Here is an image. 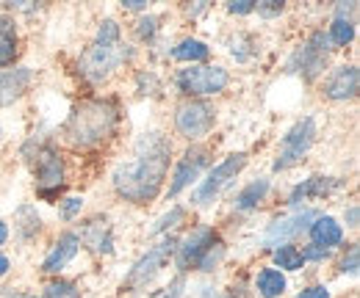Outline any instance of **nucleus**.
I'll return each mask as SVG.
<instances>
[{"label":"nucleus","mask_w":360,"mask_h":298,"mask_svg":"<svg viewBox=\"0 0 360 298\" xmlns=\"http://www.w3.org/2000/svg\"><path fill=\"white\" fill-rule=\"evenodd\" d=\"M172 144L161 133H144L136 144L134 161L120 163L114 171V191L136 205L153 202L167 180Z\"/></svg>","instance_id":"f257e3e1"},{"label":"nucleus","mask_w":360,"mask_h":298,"mask_svg":"<svg viewBox=\"0 0 360 298\" xmlns=\"http://www.w3.org/2000/svg\"><path fill=\"white\" fill-rule=\"evenodd\" d=\"M120 122V111L111 100H84L81 105L72 108L67 125H64V135L72 147L89 149L103 144Z\"/></svg>","instance_id":"f03ea898"},{"label":"nucleus","mask_w":360,"mask_h":298,"mask_svg":"<svg viewBox=\"0 0 360 298\" xmlns=\"http://www.w3.org/2000/svg\"><path fill=\"white\" fill-rule=\"evenodd\" d=\"M128 58L125 47L120 42V25L114 20H105L100 22V31H97V39L86 47V53L81 55V75L89 81V83H103L114 75V69Z\"/></svg>","instance_id":"7ed1b4c3"},{"label":"nucleus","mask_w":360,"mask_h":298,"mask_svg":"<svg viewBox=\"0 0 360 298\" xmlns=\"http://www.w3.org/2000/svg\"><path fill=\"white\" fill-rule=\"evenodd\" d=\"M28 161H31L34 174H37L39 196L56 199L61 194V188H64V161H61V155L50 144H39Z\"/></svg>","instance_id":"20e7f679"},{"label":"nucleus","mask_w":360,"mask_h":298,"mask_svg":"<svg viewBox=\"0 0 360 298\" xmlns=\"http://www.w3.org/2000/svg\"><path fill=\"white\" fill-rule=\"evenodd\" d=\"M175 246H178L175 238H164L161 243H155L141 259H136V265L128 271L122 287H128V290H144L161 273V268L167 265V259L175 255Z\"/></svg>","instance_id":"39448f33"},{"label":"nucleus","mask_w":360,"mask_h":298,"mask_svg":"<svg viewBox=\"0 0 360 298\" xmlns=\"http://www.w3.org/2000/svg\"><path fill=\"white\" fill-rule=\"evenodd\" d=\"M316 141V122L311 116L300 119L294 128L283 135V147H280V155L274 161V171H285L297 163L305 161V155L311 152Z\"/></svg>","instance_id":"423d86ee"},{"label":"nucleus","mask_w":360,"mask_h":298,"mask_svg":"<svg viewBox=\"0 0 360 298\" xmlns=\"http://www.w3.org/2000/svg\"><path fill=\"white\" fill-rule=\"evenodd\" d=\"M230 83V75L222 67H208V64H191L188 69L178 72V88L188 97H208L219 94Z\"/></svg>","instance_id":"0eeeda50"},{"label":"nucleus","mask_w":360,"mask_h":298,"mask_svg":"<svg viewBox=\"0 0 360 298\" xmlns=\"http://www.w3.org/2000/svg\"><path fill=\"white\" fill-rule=\"evenodd\" d=\"M247 166V152H236V155H227L222 163H217L214 169L208 171V177L200 182V188L194 191V205H208L214 202L227 185L238 177V171Z\"/></svg>","instance_id":"6e6552de"},{"label":"nucleus","mask_w":360,"mask_h":298,"mask_svg":"<svg viewBox=\"0 0 360 298\" xmlns=\"http://www.w3.org/2000/svg\"><path fill=\"white\" fill-rule=\"evenodd\" d=\"M327 58H330V39H327V34L316 31L314 36L302 44V50H297V55L291 58L288 69L302 75L305 81H316L324 72Z\"/></svg>","instance_id":"1a4fd4ad"},{"label":"nucleus","mask_w":360,"mask_h":298,"mask_svg":"<svg viewBox=\"0 0 360 298\" xmlns=\"http://www.w3.org/2000/svg\"><path fill=\"white\" fill-rule=\"evenodd\" d=\"M214 122H217V114H214V108H211L208 102H202V100H188V102H183L178 108V114H175V128H178L180 135H186L188 141L208 135L211 128H214Z\"/></svg>","instance_id":"9d476101"},{"label":"nucleus","mask_w":360,"mask_h":298,"mask_svg":"<svg viewBox=\"0 0 360 298\" xmlns=\"http://www.w3.org/2000/svg\"><path fill=\"white\" fill-rule=\"evenodd\" d=\"M217 246V232L211 226H197L191 235H186L175 246V265L180 271H188L200 265V259Z\"/></svg>","instance_id":"9b49d317"},{"label":"nucleus","mask_w":360,"mask_h":298,"mask_svg":"<svg viewBox=\"0 0 360 298\" xmlns=\"http://www.w3.org/2000/svg\"><path fill=\"white\" fill-rule=\"evenodd\" d=\"M208 161H211L208 147H191V149H186V155L180 158L178 169H175V177H172L169 196H178L180 191H186L200 177V171L208 166Z\"/></svg>","instance_id":"f8f14e48"},{"label":"nucleus","mask_w":360,"mask_h":298,"mask_svg":"<svg viewBox=\"0 0 360 298\" xmlns=\"http://www.w3.org/2000/svg\"><path fill=\"white\" fill-rule=\"evenodd\" d=\"M316 218H319L316 210H302V213L288 215V218H277L274 224H269L264 241H266L269 246H285L291 238H297V235H302L305 229H311V221H316Z\"/></svg>","instance_id":"ddd939ff"},{"label":"nucleus","mask_w":360,"mask_h":298,"mask_svg":"<svg viewBox=\"0 0 360 298\" xmlns=\"http://www.w3.org/2000/svg\"><path fill=\"white\" fill-rule=\"evenodd\" d=\"M358 83H360L358 67L355 64H344V67H338V69L330 72V78L324 83V94L330 100H352L358 94Z\"/></svg>","instance_id":"4468645a"},{"label":"nucleus","mask_w":360,"mask_h":298,"mask_svg":"<svg viewBox=\"0 0 360 298\" xmlns=\"http://www.w3.org/2000/svg\"><path fill=\"white\" fill-rule=\"evenodd\" d=\"M338 188H341V182H338L335 177H311V180L300 182V185L291 191L288 205H291V208H300L302 202L321 199V196H327V194H333V191H338Z\"/></svg>","instance_id":"2eb2a0df"},{"label":"nucleus","mask_w":360,"mask_h":298,"mask_svg":"<svg viewBox=\"0 0 360 298\" xmlns=\"http://www.w3.org/2000/svg\"><path fill=\"white\" fill-rule=\"evenodd\" d=\"M78 246H81V238H78L75 232H64V235L56 241V246L50 249V255L45 257L42 271H45V273H58L72 257L78 255Z\"/></svg>","instance_id":"dca6fc26"},{"label":"nucleus","mask_w":360,"mask_h":298,"mask_svg":"<svg viewBox=\"0 0 360 298\" xmlns=\"http://www.w3.org/2000/svg\"><path fill=\"white\" fill-rule=\"evenodd\" d=\"M84 243L97 255H111L114 252V238H111V224L108 218H91L84 226Z\"/></svg>","instance_id":"f3484780"},{"label":"nucleus","mask_w":360,"mask_h":298,"mask_svg":"<svg viewBox=\"0 0 360 298\" xmlns=\"http://www.w3.org/2000/svg\"><path fill=\"white\" fill-rule=\"evenodd\" d=\"M311 238H314V246H321V249H333L344 241V229L335 218L330 215H319L314 224H311Z\"/></svg>","instance_id":"a211bd4d"},{"label":"nucleus","mask_w":360,"mask_h":298,"mask_svg":"<svg viewBox=\"0 0 360 298\" xmlns=\"http://www.w3.org/2000/svg\"><path fill=\"white\" fill-rule=\"evenodd\" d=\"M31 83V72L28 69H8L0 75V105L14 102L17 97H22Z\"/></svg>","instance_id":"6ab92c4d"},{"label":"nucleus","mask_w":360,"mask_h":298,"mask_svg":"<svg viewBox=\"0 0 360 298\" xmlns=\"http://www.w3.org/2000/svg\"><path fill=\"white\" fill-rule=\"evenodd\" d=\"M266 194H269V180H255V182H250L238 196H236V210H241V213H247V210H255L264 199H266Z\"/></svg>","instance_id":"aec40b11"},{"label":"nucleus","mask_w":360,"mask_h":298,"mask_svg":"<svg viewBox=\"0 0 360 298\" xmlns=\"http://www.w3.org/2000/svg\"><path fill=\"white\" fill-rule=\"evenodd\" d=\"M17 55V28L11 17H0V67H8Z\"/></svg>","instance_id":"412c9836"},{"label":"nucleus","mask_w":360,"mask_h":298,"mask_svg":"<svg viewBox=\"0 0 360 298\" xmlns=\"http://www.w3.org/2000/svg\"><path fill=\"white\" fill-rule=\"evenodd\" d=\"M255 287L264 298H280L285 293V276L280 271H274V268H264L258 273V279H255Z\"/></svg>","instance_id":"4be33fe9"},{"label":"nucleus","mask_w":360,"mask_h":298,"mask_svg":"<svg viewBox=\"0 0 360 298\" xmlns=\"http://www.w3.org/2000/svg\"><path fill=\"white\" fill-rule=\"evenodd\" d=\"M208 44L200 42V39H183V42L172 50V58H178V61H205L208 58Z\"/></svg>","instance_id":"5701e85b"},{"label":"nucleus","mask_w":360,"mask_h":298,"mask_svg":"<svg viewBox=\"0 0 360 298\" xmlns=\"http://www.w3.org/2000/svg\"><path fill=\"white\" fill-rule=\"evenodd\" d=\"M302 262H305V259H302V255H300V249L291 246V243L274 249V265H280L283 271H300Z\"/></svg>","instance_id":"b1692460"},{"label":"nucleus","mask_w":360,"mask_h":298,"mask_svg":"<svg viewBox=\"0 0 360 298\" xmlns=\"http://www.w3.org/2000/svg\"><path fill=\"white\" fill-rule=\"evenodd\" d=\"M327 39H333V44H338V47L352 42V39H355V25H352V20H349V17H335L333 25H330V36H327Z\"/></svg>","instance_id":"393cba45"},{"label":"nucleus","mask_w":360,"mask_h":298,"mask_svg":"<svg viewBox=\"0 0 360 298\" xmlns=\"http://www.w3.org/2000/svg\"><path fill=\"white\" fill-rule=\"evenodd\" d=\"M39 298H81V290L75 282H67V279H58V282H50L42 296Z\"/></svg>","instance_id":"a878e982"},{"label":"nucleus","mask_w":360,"mask_h":298,"mask_svg":"<svg viewBox=\"0 0 360 298\" xmlns=\"http://www.w3.org/2000/svg\"><path fill=\"white\" fill-rule=\"evenodd\" d=\"M183 215H186V210H183V208H172L169 213L158 218V224L153 226V235H158V232H167V229H172L175 224H180V221H183Z\"/></svg>","instance_id":"bb28decb"},{"label":"nucleus","mask_w":360,"mask_h":298,"mask_svg":"<svg viewBox=\"0 0 360 298\" xmlns=\"http://www.w3.org/2000/svg\"><path fill=\"white\" fill-rule=\"evenodd\" d=\"M358 257H360V249L358 246H352V249H349V255L344 257V259H341V265H338V268H341V273L355 276V273H358Z\"/></svg>","instance_id":"cd10ccee"},{"label":"nucleus","mask_w":360,"mask_h":298,"mask_svg":"<svg viewBox=\"0 0 360 298\" xmlns=\"http://www.w3.org/2000/svg\"><path fill=\"white\" fill-rule=\"evenodd\" d=\"M81 208H84V199H78V196H70V199H64V208H61V218H64V221L75 218V215L81 213Z\"/></svg>","instance_id":"c85d7f7f"},{"label":"nucleus","mask_w":360,"mask_h":298,"mask_svg":"<svg viewBox=\"0 0 360 298\" xmlns=\"http://www.w3.org/2000/svg\"><path fill=\"white\" fill-rule=\"evenodd\" d=\"M219 257H222V246H214L208 255L200 259V265H197V268H200V271H214V265L219 262Z\"/></svg>","instance_id":"c756f323"},{"label":"nucleus","mask_w":360,"mask_h":298,"mask_svg":"<svg viewBox=\"0 0 360 298\" xmlns=\"http://www.w3.org/2000/svg\"><path fill=\"white\" fill-rule=\"evenodd\" d=\"M227 11L230 14H250V11H255V3L252 0H233V3H227Z\"/></svg>","instance_id":"7c9ffc66"},{"label":"nucleus","mask_w":360,"mask_h":298,"mask_svg":"<svg viewBox=\"0 0 360 298\" xmlns=\"http://www.w3.org/2000/svg\"><path fill=\"white\" fill-rule=\"evenodd\" d=\"M302 259H314V262H321V259H327L330 257V249H321V246H308L305 252H300Z\"/></svg>","instance_id":"2f4dec72"},{"label":"nucleus","mask_w":360,"mask_h":298,"mask_svg":"<svg viewBox=\"0 0 360 298\" xmlns=\"http://www.w3.org/2000/svg\"><path fill=\"white\" fill-rule=\"evenodd\" d=\"M155 17H144V20H139V36L141 39H150L153 34H155Z\"/></svg>","instance_id":"473e14b6"},{"label":"nucleus","mask_w":360,"mask_h":298,"mask_svg":"<svg viewBox=\"0 0 360 298\" xmlns=\"http://www.w3.org/2000/svg\"><path fill=\"white\" fill-rule=\"evenodd\" d=\"M297 298H330V290L324 285H314V287H305Z\"/></svg>","instance_id":"72a5a7b5"},{"label":"nucleus","mask_w":360,"mask_h":298,"mask_svg":"<svg viewBox=\"0 0 360 298\" xmlns=\"http://www.w3.org/2000/svg\"><path fill=\"white\" fill-rule=\"evenodd\" d=\"M255 8H258L261 14H266V17H269V14H280V11H283V3H277V0H266V3H258Z\"/></svg>","instance_id":"f704fd0d"},{"label":"nucleus","mask_w":360,"mask_h":298,"mask_svg":"<svg viewBox=\"0 0 360 298\" xmlns=\"http://www.w3.org/2000/svg\"><path fill=\"white\" fill-rule=\"evenodd\" d=\"M183 285H186V279H183V276H178V279L169 285V290L164 293V298H180V296H183Z\"/></svg>","instance_id":"c9c22d12"},{"label":"nucleus","mask_w":360,"mask_h":298,"mask_svg":"<svg viewBox=\"0 0 360 298\" xmlns=\"http://www.w3.org/2000/svg\"><path fill=\"white\" fill-rule=\"evenodd\" d=\"M358 218H360V210H358V205H352L349 210H347V226H358Z\"/></svg>","instance_id":"e433bc0d"},{"label":"nucleus","mask_w":360,"mask_h":298,"mask_svg":"<svg viewBox=\"0 0 360 298\" xmlns=\"http://www.w3.org/2000/svg\"><path fill=\"white\" fill-rule=\"evenodd\" d=\"M125 8H147V0H125Z\"/></svg>","instance_id":"4c0bfd02"},{"label":"nucleus","mask_w":360,"mask_h":298,"mask_svg":"<svg viewBox=\"0 0 360 298\" xmlns=\"http://www.w3.org/2000/svg\"><path fill=\"white\" fill-rule=\"evenodd\" d=\"M8 273V257L0 255V276H6Z\"/></svg>","instance_id":"58836bf2"},{"label":"nucleus","mask_w":360,"mask_h":298,"mask_svg":"<svg viewBox=\"0 0 360 298\" xmlns=\"http://www.w3.org/2000/svg\"><path fill=\"white\" fill-rule=\"evenodd\" d=\"M0 298H22V296H20V293H17L14 287H6V290L0 293Z\"/></svg>","instance_id":"ea45409f"},{"label":"nucleus","mask_w":360,"mask_h":298,"mask_svg":"<svg viewBox=\"0 0 360 298\" xmlns=\"http://www.w3.org/2000/svg\"><path fill=\"white\" fill-rule=\"evenodd\" d=\"M6 241H8V226H6L3 221H0V246H3Z\"/></svg>","instance_id":"a19ab883"}]
</instances>
